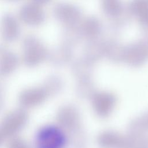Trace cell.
Returning a JSON list of instances; mask_svg holds the SVG:
<instances>
[{
    "instance_id": "cell-1",
    "label": "cell",
    "mask_w": 148,
    "mask_h": 148,
    "mask_svg": "<svg viewBox=\"0 0 148 148\" xmlns=\"http://www.w3.org/2000/svg\"><path fill=\"white\" fill-rule=\"evenodd\" d=\"M66 143V136L59 128L54 125L43 127L36 137L38 148H63Z\"/></svg>"
}]
</instances>
